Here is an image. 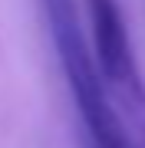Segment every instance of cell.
<instances>
[{
    "label": "cell",
    "instance_id": "1",
    "mask_svg": "<svg viewBox=\"0 0 145 148\" xmlns=\"http://www.w3.org/2000/svg\"><path fill=\"white\" fill-rule=\"evenodd\" d=\"M82 3L89 13V49L109 95L125 102L135 115H145V82L119 0H82Z\"/></svg>",
    "mask_w": 145,
    "mask_h": 148
}]
</instances>
